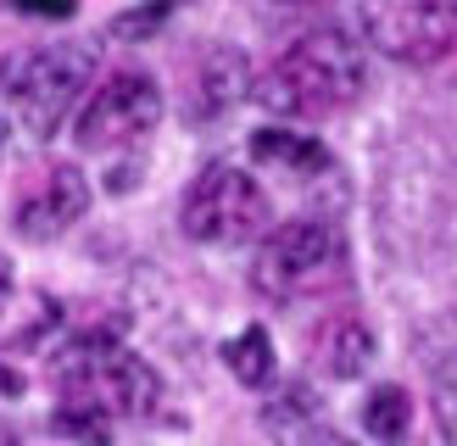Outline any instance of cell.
I'll return each instance as SVG.
<instances>
[{
	"instance_id": "cell-11",
	"label": "cell",
	"mask_w": 457,
	"mask_h": 446,
	"mask_svg": "<svg viewBox=\"0 0 457 446\" xmlns=\"http://www.w3.org/2000/svg\"><path fill=\"white\" fill-rule=\"evenodd\" d=\"M312 357H318V368H324L329 379H357L362 368H369V357H374V334H369L362 318H335V324L318 329Z\"/></svg>"
},
{
	"instance_id": "cell-12",
	"label": "cell",
	"mask_w": 457,
	"mask_h": 446,
	"mask_svg": "<svg viewBox=\"0 0 457 446\" xmlns=\"http://www.w3.org/2000/svg\"><path fill=\"white\" fill-rule=\"evenodd\" d=\"M251 156L268 168H285L290 178H318L329 173V151L312 134H290V128H257L251 134Z\"/></svg>"
},
{
	"instance_id": "cell-20",
	"label": "cell",
	"mask_w": 457,
	"mask_h": 446,
	"mask_svg": "<svg viewBox=\"0 0 457 446\" xmlns=\"http://www.w3.org/2000/svg\"><path fill=\"white\" fill-rule=\"evenodd\" d=\"M285 6H307V0H285Z\"/></svg>"
},
{
	"instance_id": "cell-1",
	"label": "cell",
	"mask_w": 457,
	"mask_h": 446,
	"mask_svg": "<svg viewBox=\"0 0 457 446\" xmlns=\"http://www.w3.org/2000/svg\"><path fill=\"white\" fill-rule=\"evenodd\" d=\"M362 84H369V51L340 29H318L257 78V101L279 118H329L362 95Z\"/></svg>"
},
{
	"instance_id": "cell-3",
	"label": "cell",
	"mask_w": 457,
	"mask_h": 446,
	"mask_svg": "<svg viewBox=\"0 0 457 446\" xmlns=\"http://www.w3.org/2000/svg\"><path fill=\"white\" fill-rule=\"evenodd\" d=\"M340 262H346V245H340V229L324 218H290L279 229H268L257 245V268H251V285L262 290L268 301H295L324 290Z\"/></svg>"
},
{
	"instance_id": "cell-18",
	"label": "cell",
	"mask_w": 457,
	"mask_h": 446,
	"mask_svg": "<svg viewBox=\"0 0 457 446\" xmlns=\"http://www.w3.org/2000/svg\"><path fill=\"white\" fill-rule=\"evenodd\" d=\"M12 6L29 12V17H51V22H62V17L79 12V0H12Z\"/></svg>"
},
{
	"instance_id": "cell-6",
	"label": "cell",
	"mask_w": 457,
	"mask_h": 446,
	"mask_svg": "<svg viewBox=\"0 0 457 446\" xmlns=\"http://www.w3.org/2000/svg\"><path fill=\"white\" fill-rule=\"evenodd\" d=\"M362 34L379 56L429 67L457 51V0H362Z\"/></svg>"
},
{
	"instance_id": "cell-13",
	"label": "cell",
	"mask_w": 457,
	"mask_h": 446,
	"mask_svg": "<svg viewBox=\"0 0 457 446\" xmlns=\"http://www.w3.org/2000/svg\"><path fill=\"white\" fill-rule=\"evenodd\" d=\"M223 363H228V374L240 379V385H268L273 379V341H268V329L262 324H245L235 341L223 346Z\"/></svg>"
},
{
	"instance_id": "cell-2",
	"label": "cell",
	"mask_w": 457,
	"mask_h": 446,
	"mask_svg": "<svg viewBox=\"0 0 457 446\" xmlns=\"http://www.w3.org/2000/svg\"><path fill=\"white\" fill-rule=\"evenodd\" d=\"M51 379L62 401H89L112 418H145L162 401V374L145 357L123 351L112 334H79L67 341L51 363Z\"/></svg>"
},
{
	"instance_id": "cell-17",
	"label": "cell",
	"mask_w": 457,
	"mask_h": 446,
	"mask_svg": "<svg viewBox=\"0 0 457 446\" xmlns=\"http://www.w3.org/2000/svg\"><path fill=\"white\" fill-rule=\"evenodd\" d=\"M173 6H179V0H151V6H140V12H123V17H112V34L140 39V34H151L162 17H173Z\"/></svg>"
},
{
	"instance_id": "cell-8",
	"label": "cell",
	"mask_w": 457,
	"mask_h": 446,
	"mask_svg": "<svg viewBox=\"0 0 457 446\" xmlns=\"http://www.w3.org/2000/svg\"><path fill=\"white\" fill-rule=\"evenodd\" d=\"M89 207V185L79 168H51L39 185L17 201V235L22 240H56L62 229H73Z\"/></svg>"
},
{
	"instance_id": "cell-9",
	"label": "cell",
	"mask_w": 457,
	"mask_h": 446,
	"mask_svg": "<svg viewBox=\"0 0 457 446\" xmlns=\"http://www.w3.org/2000/svg\"><path fill=\"white\" fill-rule=\"evenodd\" d=\"M251 89H257V78H251V62L240 51H228V45H212L207 56L195 62V73H190V123H212L223 118V112H235Z\"/></svg>"
},
{
	"instance_id": "cell-19",
	"label": "cell",
	"mask_w": 457,
	"mask_h": 446,
	"mask_svg": "<svg viewBox=\"0 0 457 446\" xmlns=\"http://www.w3.org/2000/svg\"><path fill=\"white\" fill-rule=\"evenodd\" d=\"M6 290H12V262L0 257V296H6Z\"/></svg>"
},
{
	"instance_id": "cell-14",
	"label": "cell",
	"mask_w": 457,
	"mask_h": 446,
	"mask_svg": "<svg viewBox=\"0 0 457 446\" xmlns=\"http://www.w3.org/2000/svg\"><path fill=\"white\" fill-rule=\"evenodd\" d=\"M51 430L62 441H79V446H112V413L89 408V401H62L51 413Z\"/></svg>"
},
{
	"instance_id": "cell-15",
	"label": "cell",
	"mask_w": 457,
	"mask_h": 446,
	"mask_svg": "<svg viewBox=\"0 0 457 446\" xmlns=\"http://www.w3.org/2000/svg\"><path fill=\"white\" fill-rule=\"evenodd\" d=\"M407 418H413V401H407L402 385H379L369 401H362V424H369L374 441H402Z\"/></svg>"
},
{
	"instance_id": "cell-5",
	"label": "cell",
	"mask_w": 457,
	"mask_h": 446,
	"mask_svg": "<svg viewBox=\"0 0 457 446\" xmlns=\"http://www.w3.org/2000/svg\"><path fill=\"white\" fill-rule=\"evenodd\" d=\"M185 235L201 245H245L268 235V195L262 185L235 162H212L207 173L185 190Z\"/></svg>"
},
{
	"instance_id": "cell-16",
	"label": "cell",
	"mask_w": 457,
	"mask_h": 446,
	"mask_svg": "<svg viewBox=\"0 0 457 446\" xmlns=\"http://www.w3.org/2000/svg\"><path fill=\"white\" fill-rule=\"evenodd\" d=\"M436 424H441L446 446H457V351L446 357L441 374H436Z\"/></svg>"
},
{
	"instance_id": "cell-7",
	"label": "cell",
	"mask_w": 457,
	"mask_h": 446,
	"mask_svg": "<svg viewBox=\"0 0 457 446\" xmlns=\"http://www.w3.org/2000/svg\"><path fill=\"white\" fill-rule=\"evenodd\" d=\"M162 118V89L145 73H112L96 95L84 101L79 123H73V140L84 151H112V145H129L151 134V123Z\"/></svg>"
},
{
	"instance_id": "cell-10",
	"label": "cell",
	"mask_w": 457,
	"mask_h": 446,
	"mask_svg": "<svg viewBox=\"0 0 457 446\" xmlns=\"http://www.w3.org/2000/svg\"><path fill=\"white\" fill-rule=\"evenodd\" d=\"M262 424H268V435L279 441V446H346L324 424V413H318V401H312L307 385H285L262 408Z\"/></svg>"
},
{
	"instance_id": "cell-4",
	"label": "cell",
	"mask_w": 457,
	"mask_h": 446,
	"mask_svg": "<svg viewBox=\"0 0 457 446\" xmlns=\"http://www.w3.org/2000/svg\"><path fill=\"white\" fill-rule=\"evenodd\" d=\"M89 73H96V51L89 45H45V51H29L6 78V95L17 106L22 128L34 140H51L67 123V112L79 106V95L89 89Z\"/></svg>"
}]
</instances>
